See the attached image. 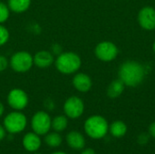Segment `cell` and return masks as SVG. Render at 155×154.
Returning a JSON list of instances; mask_svg holds the SVG:
<instances>
[{
    "mask_svg": "<svg viewBox=\"0 0 155 154\" xmlns=\"http://www.w3.org/2000/svg\"><path fill=\"white\" fill-rule=\"evenodd\" d=\"M144 67L138 62L127 61L119 68V77L127 86H137L144 78Z\"/></svg>",
    "mask_w": 155,
    "mask_h": 154,
    "instance_id": "cell-1",
    "label": "cell"
},
{
    "mask_svg": "<svg viewBox=\"0 0 155 154\" xmlns=\"http://www.w3.org/2000/svg\"><path fill=\"white\" fill-rule=\"evenodd\" d=\"M80 56L74 52H63L54 59L55 68L63 74H72L76 73L81 67Z\"/></svg>",
    "mask_w": 155,
    "mask_h": 154,
    "instance_id": "cell-2",
    "label": "cell"
},
{
    "mask_svg": "<svg viewBox=\"0 0 155 154\" xmlns=\"http://www.w3.org/2000/svg\"><path fill=\"white\" fill-rule=\"evenodd\" d=\"M85 133L92 139L99 140L104 138L109 130L107 121L100 115H93L89 117L84 125Z\"/></svg>",
    "mask_w": 155,
    "mask_h": 154,
    "instance_id": "cell-3",
    "label": "cell"
},
{
    "mask_svg": "<svg viewBox=\"0 0 155 154\" xmlns=\"http://www.w3.org/2000/svg\"><path fill=\"white\" fill-rule=\"evenodd\" d=\"M27 125V119L20 111L9 113L4 119V127L11 134L22 133Z\"/></svg>",
    "mask_w": 155,
    "mask_h": 154,
    "instance_id": "cell-4",
    "label": "cell"
},
{
    "mask_svg": "<svg viewBox=\"0 0 155 154\" xmlns=\"http://www.w3.org/2000/svg\"><path fill=\"white\" fill-rule=\"evenodd\" d=\"M9 65L16 73H25L34 65L33 55L26 51H18L11 56Z\"/></svg>",
    "mask_w": 155,
    "mask_h": 154,
    "instance_id": "cell-5",
    "label": "cell"
},
{
    "mask_svg": "<svg viewBox=\"0 0 155 154\" xmlns=\"http://www.w3.org/2000/svg\"><path fill=\"white\" fill-rule=\"evenodd\" d=\"M31 127L33 132L36 134L45 135L52 128V119L47 113L39 111L33 115L31 120Z\"/></svg>",
    "mask_w": 155,
    "mask_h": 154,
    "instance_id": "cell-6",
    "label": "cell"
},
{
    "mask_svg": "<svg viewBox=\"0 0 155 154\" xmlns=\"http://www.w3.org/2000/svg\"><path fill=\"white\" fill-rule=\"evenodd\" d=\"M29 103L27 93L19 88L12 89L7 94V103L15 111L24 110Z\"/></svg>",
    "mask_w": 155,
    "mask_h": 154,
    "instance_id": "cell-7",
    "label": "cell"
},
{
    "mask_svg": "<svg viewBox=\"0 0 155 154\" xmlns=\"http://www.w3.org/2000/svg\"><path fill=\"white\" fill-rule=\"evenodd\" d=\"M84 111V104L81 98L77 96L69 97L64 103V112L66 117L71 119L79 118Z\"/></svg>",
    "mask_w": 155,
    "mask_h": 154,
    "instance_id": "cell-8",
    "label": "cell"
},
{
    "mask_svg": "<svg viewBox=\"0 0 155 154\" xmlns=\"http://www.w3.org/2000/svg\"><path fill=\"white\" fill-rule=\"evenodd\" d=\"M95 55L98 59L104 62H110L115 59L118 54V49L116 45L112 42H101L94 50Z\"/></svg>",
    "mask_w": 155,
    "mask_h": 154,
    "instance_id": "cell-9",
    "label": "cell"
},
{
    "mask_svg": "<svg viewBox=\"0 0 155 154\" xmlns=\"http://www.w3.org/2000/svg\"><path fill=\"white\" fill-rule=\"evenodd\" d=\"M138 21L140 25L146 30H153L155 28V10L151 6L143 7L138 15Z\"/></svg>",
    "mask_w": 155,
    "mask_h": 154,
    "instance_id": "cell-10",
    "label": "cell"
},
{
    "mask_svg": "<svg viewBox=\"0 0 155 154\" xmlns=\"http://www.w3.org/2000/svg\"><path fill=\"white\" fill-rule=\"evenodd\" d=\"M34 64L38 68L45 69L51 66V64H54V54L47 50H41L36 52V54L33 56Z\"/></svg>",
    "mask_w": 155,
    "mask_h": 154,
    "instance_id": "cell-11",
    "label": "cell"
},
{
    "mask_svg": "<svg viewBox=\"0 0 155 154\" xmlns=\"http://www.w3.org/2000/svg\"><path fill=\"white\" fill-rule=\"evenodd\" d=\"M42 141L40 139V135L36 134L35 133H27L22 141L23 147L25 151L29 152H35L41 147Z\"/></svg>",
    "mask_w": 155,
    "mask_h": 154,
    "instance_id": "cell-12",
    "label": "cell"
},
{
    "mask_svg": "<svg viewBox=\"0 0 155 154\" xmlns=\"http://www.w3.org/2000/svg\"><path fill=\"white\" fill-rule=\"evenodd\" d=\"M73 85L77 91L81 93H86L92 87V80L87 74L84 73H78L73 78Z\"/></svg>",
    "mask_w": 155,
    "mask_h": 154,
    "instance_id": "cell-13",
    "label": "cell"
},
{
    "mask_svg": "<svg viewBox=\"0 0 155 154\" xmlns=\"http://www.w3.org/2000/svg\"><path fill=\"white\" fill-rule=\"evenodd\" d=\"M66 143L70 148L76 151L82 150L85 146V139L84 135L77 131H72L66 135Z\"/></svg>",
    "mask_w": 155,
    "mask_h": 154,
    "instance_id": "cell-14",
    "label": "cell"
},
{
    "mask_svg": "<svg viewBox=\"0 0 155 154\" xmlns=\"http://www.w3.org/2000/svg\"><path fill=\"white\" fill-rule=\"evenodd\" d=\"M7 5L10 11L20 14L29 9L31 5V0H8Z\"/></svg>",
    "mask_w": 155,
    "mask_h": 154,
    "instance_id": "cell-15",
    "label": "cell"
},
{
    "mask_svg": "<svg viewBox=\"0 0 155 154\" xmlns=\"http://www.w3.org/2000/svg\"><path fill=\"white\" fill-rule=\"evenodd\" d=\"M124 84L121 79L114 80V82L111 83V84L108 86L107 89V95L110 98H117L119 97L122 93L124 92Z\"/></svg>",
    "mask_w": 155,
    "mask_h": 154,
    "instance_id": "cell-16",
    "label": "cell"
},
{
    "mask_svg": "<svg viewBox=\"0 0 155 154\" xmlns=\"http://www.w3.org/2000/svg\"><path fill=\"white\" fill-rule=\"evenodd\" d=\"M111 134L115 138H121L124 137L127 132V126L126 124L122 121H115L111 124L109 127Z\"/></svg>",
    "mask_w": 155,
    "mask_h": 154,
    "instance_id": "cell-17",
    "label": "cell"
},
{
    "mask_svg": "<svg viewBox=\"0 0 155 154\" xmlns=\"http://www.w3.org/2000/svg\"><path fill=\"white\" fill-rule=\"evenodd\" d=\"M67 125L68 120L65 115H58L52 120V128L57 133L64 131L67 128Z\"/></svg>",
    "mask_w": 155,
    "mask_h": 154,
    "instance_id": "cell-18",
    "label": "cell"
},
{
    "mask_svg": "<svg viewBox=\"0 0 155 154\" xmlns=\"http://www.w3.org/2000/svg\"><path fill=\"white\" fill-rule=\"evenodd\" d=\"M45 143L52 148H56L59 147L62 144L63 139L61 137V135L57 133H48L45 134Z\"/></svg>",
    "mask_w": 155,
    "mask_h": 154,
    "instance_id": "cell-19",
    "label": "cell"
},
{
    "mask_svg": "<svg viewBox=\"0 0 155 154\" xmlns=\"http://www.w3.org/2000/svg\"><path fill=\"white\" fill-rule=\"evenodd\" d=\"M10 15V9L8 5L3 2H0V24L5 23Z\"/></svg>",
    "mask_w": 155,
    "mask_h": 154,
    "instance_id": "cell-20",
    "label": "cell"
},
{
    "mask_svg": "<svg viewBox=\"0 0 155 154\" xmlns=\"http://www.w3.org/2000/svg\"><path fill=\"white\" fill-rule=\"evenodd\" d=\"M9 31L5 26H4L2 24H0V46L5 45L8 40H9Z\"/></svg>",
    "mask_w": 155,
    "mask_h": 154,
    "instance_id": "cell-21",
    "label": "cell"
},
{
    "mask_svg": "<svg viewBox=\"0 0 155 154\" xmlns=\"http://www.w3.org/2000/svg\"><path fill=\"white\" fill-rule=\"evenodd\" d=\"M9 65V61L5 55L0 54V73L4 72Z\"/></svg>",
    "mask_w": 155,
    "mask_h": 154,
    "instance_id": "cell-22",
    "label": "cell"
},
{
    "mask_svg": "<svg viewBox=\"0 0 155 154\" xmlns=\"http://www.w3.org/2000/svg\"><path fill=\"white\" fill-rule=\"evenodd\" d=\"M53 54H55V55H59L60 54L63 53V48L62 46L59 44H54L52 46H51V51H50Z\"/></svg>",
    "mask_w": 155,
    "mask_h": 154,
    "instance_id": "cell-23",
    "label": "cell"
},
{
    "mask_svg": "<svg viewBox=\"0 0 155 154\" xmlns=\"http://www.w3.org/2000/svg\"><path fill=\"white\" fill-rule=\"evenodd\" d=\"M138 142H139L140 144H145L148 142V136H147V134H145V133L140 134V136L138 138Z\"/></svg>",
    "mask_w": 155,
    "mask_h": 154,
    "instance_id": "cell-24",
    "label": "cell"
},
{
    "mask_svg": "<svg viewBox=\"0 0 155 154\" xmlns=\"http://www.w3.org/2000/svg\"><path fill=\"white\" fill-rule=\"evenodd\" d=\"M149 133H150V134H151L152 137L155 138V122L153 123L150 125V127H149Z\"/></svg>",
    "mask_w": 155,
    "mask_h": 154,
    "instance_id": "cell-25",
    "label": "cell"
},
{
    "mask_svg": "<svg viewBox=\"0 0 155 154\" xmlns=\"http://www.w3.org/2000/svg\"><path fill=\"white\" fill-rule=\"evenodd\" d=\"M5 129L4 126L0 125V141H2L5 137Z\"/></svg>",
    "mask_w": 155,
    "mask_h": 154,
    "instance_id": "cell-26",
    "label": "cell"
},
{
    "mask_svg": "<svg viewBox=\"0 0 155 154\" xmlns=\"http://www.w3.org/2000/svg\"><path fill=\"white\" fill-rule=\"evenodd\" d=\"M81 154H96L95 153V152H94V149H92V148H87V149H84Z\"/></svg>",
    "mask_w": 155,
    "mask_h": 154,
    "instance_id": "cell-27",
    "label": "cell"
},
{
    "mask_svg": "<svg viewBox=\"0 0 155 154\" xmlns=\"http://www.w3.org/2000/svg\"><path fill=\"white\" fill-rule=\"evenodd\" d=\"M4 112H5V107H4L3 103L0 102V116H2V115H3Z\"/></svg>",
    "mask_w": 155,
    "mask_h": 154,
    "instance_id": "cell-28",
    "label": "cell"
},
{
    "mask_svg": "<svg viewBox=\"0 0 155 154\" xmlns=\"http://www.w3.org/2000/svg\"><path fill=\"white\" fill-rule=\"evenodd\" d=\"M52 154H67L65 153V152H54V153Z\"/></svg>",
    "mask_w": 155,
    "mask_h": 154,
    "instance_id": "cell-29",
    "label": "cell"
},
{
    "mask_svg": "<svg viewBox=\"0 0 155 154\" xmlns=\"http://www.w3.org/2000/svg\"><path fill=\"white\" fill-rule=\"evenodd\" d=\"M153 51L155 52V42H154V44H153Z\"/></svg>",
    "mask_w": 155,
    "mask_h": 154,
    "instance_id": "cell-30",
    "label": "cell"
},
{
    "mask_svg": "<svg viewBox=\"0 0 155 154\" xmlns=\"http://www.w3.org/2000/svg\"><path fill=\"white\" fill-rule=\"evenodd\" d=\"M34 154H41V153H37V152H35V153H34Z\"/></svg>",
    "mask_w": 155,
    "mask_h": 154,
    "instance_id": "cell-31",
    "label": "cell"
}]
</instances>
